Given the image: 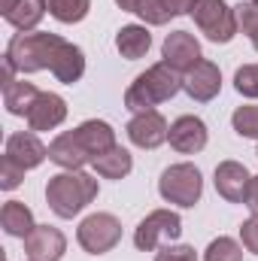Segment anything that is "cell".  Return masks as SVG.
Returning a JSON list of instances; mask_svg holds the SVG:
<instances>
[{
  "label": "cell",
  "instance_id": "6da1fadb",
  "mask_svg": "<svg viewBox=\"0 0 258 261\" xmlns=\"http://www.w3.org/2000/svg\"><path fill=\"white\" fill-rule=\"evenodd\" d=\"M61 43H64V37L49 34V31H28V34L21 31V34H15L9 40L3 61L15 73H21V76L24 73H40V70H52Z\"/></svg>",
  "mask_w": 258,
  "mask_h": 261
},
{
  "label": "cell",
  "instance_id": "7a4b0ae2",
  "mask_svg": "<svg viewBox=\"0 0 258 261\" xmlns=\"http://www.w3.org/2000/svg\"><path fill=\"white\" fill-rule=\"evenodd\" d=\"M176 91H183V73H176L170 64H152L146 73H140L125 91V107L131 113H149L158 103L176 97Z\"/></svg>",
  "mask_w": 258,
  "mask_h": 261
},
{
  "label": "cell",
  "instance_id": "3957f363",
  "mask_svg": "<svg viewBox=\"0 0 258 261\" xmlns=\"http://www.w3.org/2000/svg\"><path fill=\"white\" fill-rule=\"evenodd\" d=\"M97 197V179L82 170H64L49 176L46 182V203L58 219L79 216L91 200Z\"/></svg>",
  "mask_w": 258,
  "mask_h": 261
},
{
  "label": "cell",
  "instance_id": "277c9868",
  "mask_svg": "<svg viewBox=\"0 0 258 261\" xmlns=\"http://www.w3.org/2000/svg\"><path fill=\"white\" fill-rule=\"evenodd\" d=\"M158 192H161V197L167 203H176L183 210H192L194 203L200 200V195H203V176H200V170L194 164H189V161L170 164L161 173V179H158Z\"/></svg>",
  "mask_w": 258,
  "mask_h": 261
},
{
  "label": "cell",
  "instance_id": "5b68a950",
  "mask_svg": "<svg viewBox=\"0 0 258 261\" xmlns=\"http://www.w3.org/2000/svg\"><path fill=\"white\" fill-rule=\"evenodd\" d=\"M189 15L210 43H231L237 37L234 6H228L225 0H194Z\"/></svg>",
  "mask_w": 258,
  "mask_h": 261
},
{
  "label": "cell",
  "instance_id": "8992f818",
  "mask_svg": "<svg viewBox=\"0 0 258 261\" xmlns=\"http://www.w3.org/2000/svg\"><path fill=\"white\" fill-rule=\"evenodd\" d=\"M76 240L88 255H107L122 240V222L113 213H91L79 222Z\"/></svg>",
  "mask_w": 258,
  "mask_h": 261
},
{
  "label": "cell",
  "instance_id": "52a82bcc",
  "mask_svg": "<svg viewBox=\"0 0 258 261\" xmlns=\"http://www.w3.org/2000/svg\"><path fill=\"white\" fill-rule=\"evenodd\" d=\"M183 234V219L170 210H152L134 231V246L140 252H155L161 243H173Z\"/></svg>",
  "mask_w": 258,
  "mask_h": 261
},
{
  "label": "cell",
  "instance_id": "ba28073f",
  "mask_svg": "<svg viewBox=\"0 0 258 261\" xmlns=\"http://www.w3.org/2000/svg\"><path fill=\"white\" fill-rule=\"evenodd\" d=\"M183 91L197 103H210L222 91V70H219V64L200 58L189 73H183Z\"/></svg>",
  "mask_w": 258,
  "mask_h": 261
},
{
  "label": "cell",
  "instance_id": "9c48e42d",
  "mask_svg": "<svg viewBox=\"0 0 258 261\" xmlns=\"http://www.w3.org/2000/svg\"><path fill=\"white\" fill-rule=\"evenodd\" d=\"M125 130H128V140L137 149H158L161 143H167L170 125L158 110H149V113H137Z\"/></svg>",
  "mask_w": 258,
  "mask_h": 261
},
{
  "label": "cell",
  "instance_id": "30bf717a",
  "mask_svg": "<svg viewBox=\"0 0 258 261\" xmlns=\"http://www.w3.org/2000/svg\"><path fill=\"white\" fill-rule=\"evenodd\" d=\"M3 155L12 158L21 170H34L49 158V146L37 137V130H18V134H9Z\"/></svg>",
  "mask_w": 258,
  "mask_h": 261
},
{
  "label": "cell",
  "instance_id": "8fae6325",
  "mask_svg": "<svg viewBox=\"0 0 258 261\" xmlns=\"http://www.w3.org/2000/svg\"><path fill=\"white\" fill-rule=\"evenodd\" d=\"M67 252V237L52 225H37L24 237V255L31 261H61Z\"/></svg>",
  "mask_w": 258,
  "mask_h": 261
},
{
  "label": "cell",
  "instance_id": "7c38bea8",
  "mask_svg": "<svg viewBox=\"0 0 258 261\" xmlns=\"http://www.w3.org/2000/svg\"><path fill=\"white\" fill-rule=\"evenodd\" d=\"M161 58H164V64H170L176 73H189L200 61V43L194 40V34H189V31H173V34L164 37Z\"/></svg>",
  "mask_w": 258,
  "mask_h": 261
},
{
  "label": "cell",
  "instance_id": "4fadbf2b",
  "mask_svg": "<svg viewBox=\"0 0 258 261\" xmlns=\"http://www.w3.org/2000/svg\"><path fill=\"white\" fill-rule=\"evenodd\" d=\"M170 146L179 152V155H197L207 140H210V130L203 125V119L197 116H179L173 125H170V134H167Z\"/></svg>",
  "mask_w": 258,
  "mask_h": 261
},
{
  "label": "cell",
  "instance_id": "5bb4252c",
  "mask_svg": "<svg viewBox=\"0 0 258 261\" xmlns=\"http://www.w3.org/2000/svg\"><path fill=\"white\" fill-rule=\"evenodd\" d=\"M31 130H55L67 119V100L55 91H40L31 113L24 116Z\"/></svg>",
  "mask_w": 258,
  "mask_h": 261
},
{
  "label": "cell",
  "instance_id": "9a60e30c",
  "mask_svg": "<svg viewBox=\"0 0 258 261\" xmlns=\"http://www.w3.org/2000/svg\"><path fill=\"white\" fill-rule=\"evenodd\" d=\"M249 170L240 161H222L216 167V192L225 197L228 203H246V192H249Z\"/></svg>",
  "mask_w": 258,
  "mask_h": 261
},
{
  "label": "cell",
  "instance_id": "2e32d148",
  "mask_svg": "<svg viewBox=\"0 0 258 261\" xmlns=\"http://www.w3.org/2000/svg\"><path fill=\"white\" fill-rule=\"evenodd\" d=\"M49 161H55L58 167L64 170H82L85 164H91L94 158L85 152V146L79 143V137L73 130H64L58 134L52 143H49Z\"/></svg>",
  "mask_w": 258,
  "mask_h": 261
},
{
  "label": "cell",
  "instance_id": "e0dca14e",
  "mask_svg": "<svg viewBox=\"0 0 258 261\" xmlns=\"http://www.w3.org/2000/svg\"><path fill=\"white\" fill-rule=\"evenodd\" d=\"M73 134L79 137V143L85 146V152L91 158H97V155H104V152H110L116 146V130H113V125H107L100 119L82 122L79 128H73Z\"/></svg>",
  "mask_w": 258,
  "mask_h": 261
},
{
  "label": "cell",
  "instance_id": "ac0fdd59",
  "mask_svg": "<svg viewBox=\"0 0 258 261\" xmlns=\"http://www.w3.org/2000/svg\"><path fill=\"white\" fill-rule=\"evenodd\" d=\"M82 73H85V52L79 46H73L70 40H64L61 49H58V55H55L52 76L58 82H64V85H73V82L82 79Z\"/></svg>",
  "mask_w": 258,
  "mask_h": 261
},
{
  "label": "cell",
  "instance_id": "d6986e66",
  "mask_svg": "<svg viewBox=\"0 0 258 261\" xmlns=\"http://www.w3.org/2000/svg\"><path fill=\"white\" fill-rule=\"evenodd\" d=\"M37 97H40V88H37L34 82L12 79V82L3 85V107H6L12 116H28Z\"/></svg>",
  "mask_w": 258,
  "mask_h": 261
},
{
  "label": "cell",
  "instance_id": "ffe728a7",
  "mask_svg": "<svg viewBox=\"0 0 258 261\" xmlns=\"http://www.w3.org/2000/svg\"><path fill=\"white\" fill-rule=\"evenodd\" d=\"M149 46H152V34L146 31V24H125V28L116 34V49H119V55L128 58V61L143 58V55L149 52Z\"/></svg>",
  "mask_w": 258,
  "mask_h": 261
},
{
  "label": "cell",
  "instance_id": "44dd1931",
  "mask_svg": "<svg viewBox=\"0 0 258 261\" xmlns=\"http://www.w3.org/2000/svg\"><path fill=\"white\" fill-rule=\"evenodd\" d=\"M91 167H94L104 179H125L131 170H134V158H131L128 149H122V146L116 143L110 152L97 155V158L91 161Z\"/></svg>",
  "mask_w": 258,
  "mask_h": 261
},
{
  "label": "cell",
  "instance_id": "7402d4cb",
  "mask_svg": "<svg viewBox=\"0 0 258 261\" xmlns=\"http://www.w3.org/2000/svg\"><path fill=\"white\" fill-rule=\"evenodd\" d=\"M0 222H3V231L9 237H21V240L37 228L31 206H24L21 200H6L3 203V213H0Z\"/></svg>",
  "mask_w": 258,
  "mask_h": 261
},
{
  "label": "cell",
  "instance_id": "603a6c76",
  "mask_svg": "<svg viewBox=\"0 0 258 261\" xmlns=\"http://www.w3.org/2000/svg\"><path fill=\"white\" fill-rule=\"evenodd\" d=\"M43 15H46V6H43V0H21L12 12H6L3 18L21 34H28V31H37V24L43 21Z\"/></svg>",
  "mask_w": 258,
  "mask_h": 261
},
{
  "label": "cell",
  "instance_id": "cb8c5ba5",
  "mask_svg": "<svg viewBox=\"0 0 258 261\" xmlns=\"http://www.w3.org/2000/svg\"><path fill=\"white\" fill-rule=\"evenodd\" d=\"M43 6H46V12H49L55 21H61V24H76V21H82V18L88 15L91 0H43Z\"/></svg>",
  "mask_w": 258,
  "mask_h": 261
},
{
  "label": "cell",
  "instance_id": "d4e9b609",
  "mask_svg": "<svg viewBox=\"0 0 258 261\" xmlns=\"http://www.w3.org/2000/svg\"><path fill=\"white\" fill-rule=\"evenodd\" d=\"M203 261H243V246L234 237H216L207 246Z\"/></svg>",
  "mask_w": 258,
  "mask_h": 261
},
{
  "label": "cell",
  "instance_id": "484cf974",
  "mask_svg": "<svg viewBox=\"0 0 258 261\" xmlns=\"http://www.w3.org/2000/svg\"><path fill=\"white\" fill-rule=\"evenodd\" d=\"M231 125L240 137L246 140H258V107L246 103V107H237L234 116H231Z\"/></svg>",
  "mask_w": 258,
  "mask_h": 261
},
{
  "label": "cell",
  "instance_id": "4316f807",
  "mask_svg": "<svg viewBox=\"0 0 258 261\" xmlns=\"http://www.w3.org/2000/svg\"><path fill=\"white\" fill-rule=\"evenodd\" d=\"M234 88L243 97H258V64H243L234 73Z\"/></svg>",
  "mask_w": 258,
  "mask_h": 261
},
{
  "label": "cell",
  "instance_id": "83f0119b",
  "mask_svg": "<svg viewBox=\"0 0 258 261\" xmlns=\"http://www.w3.org/2000/svg\"><path fill=\"white\" fill-rule=\"evenodd\" d=\"M137 15L146 21V24H167L173 15H170V9L164 6V0H143L140 3V9H137Z\"/></svg>",
  "mask_w": 258,
  "mask_h": 261
},
{
  "label": "cell",
  "instance_id": "f1b7e54d",
  "mask_svg": "<svg viewBox=\"0 0 258 261\" xmlns=\"http://www.w3.org/2000/svg\"><path fill=\"white\" fill-rule=\"evenodd\" d=\"M234 18H237V31H243L246 37H252L258 31V3H237L234 6Z\"/></svg>",
  "mask_w": 258,
  "mask_h": 261
},
{
  "label": "cell",
  "instance_id": "f546056e",
  "mask_svg": "<svg viewBox=\"0 0 258 261\" xmlns=\"http://www.w3.org/2000/svg\"><path fill=\"white\" fill-rule=\"evenodd\" d=\"M21 179H24V170H21L12 158L3 155V161H0V189H3V192H12V189L21 186Z\"/></svg>",
  "mask_w": 258,
  "mask_h": 261
},
{
  "label": "cell",
  "instance_id": "4dcf8cb0",
  "mask_svg": "<svg viewBox=\"0 0 258 261\" xmlns=\"http://www.w3.org/2000/svg\"><path fill=\"white\" fill-rule=\"evenodd\" d=\"M155 261H197V252H194L192 246H186V243H167Z\"/></svg>",
  "mask_w": 258,
  "mask_h": 261
},
{
  "label": "cell",
  "instance_id": "1f68e13d",
  "mask_svg": "<svg viewBox=\"0 0 258 261\" xmlns=\"http://www.w3.org/2000/svg\"><path fill=\"white\" fill-rule=\"evenodd\" d=\"M240 243H243V249H246V252L258 255V216L246 219V222L240 225Z\"/></svg>",
  "mask_w": 258,
  "mask_h": 261
},
{
  "label": "cell",
  "instance_id": "d6a6232c",
  "mask_svg": "<svg viewBox=\"0 0 258 261\" xmlns=\"http://www.w3.org/2000/svg\"><path fill=\"white\" fill-rule=\"evenodd\" d=\"M192 3H194V0H164V6L170 9V15H173V18H176V15L192 12Z\"/></svg>",
  "mask_w": 258,
  "mask_h": 261
},
{
  "label": "cell",
  "instance_id": "836d02e7",
  "mask_svg": "<svg viewBox=\"0 0 258 261\" xmlns=\"http://www.w3.org/2000/svg\"><path fill=\"white\" fill-rule=\"evenodd\" d=\"M246 206H249V213L258 216V176L249 179V192H246Z\"/></svg>",
  "mask_w": 258,
  "mask_h": 261
},
{
  "label": "cell",
  "instance_id": "e575fe53",
  "mask_svg": "<svg viewBox=\"0 0 258 261\" xmlns=\"http://www.w3.org/2000/svg\"><path fill=\"white\" fill-rule=\"evenodd\" d=\"M116 3H119V6H122V9H125V12H137V9H140V3H143V0H116Z\"/></svg>",
  "mask_w": 258,
  "mask_h": 261
},
{
  "label": "cell",
  "instance_id": "d590c367",
  "mask_svg": "<svg viewBox=\"0 0 258 261\" xmlns=\"http://www.w3.org/2000/svg\"><path fill=\"white\" fill-rule=\"evenodd\" d=\"M18 3H21V0H0V12L6 15V12H12V9H15Z\"/></svg>",
  "mask_w": 258,
  "mask_h": 261
},
{
  "label": "cell",
  "instance_id": "8d00e7d4",
  "mask_svg": "<svg viewBox=\"0 0 258 261\" xmlns=\"http://www.w3.org/2000/svg\"><path fill=\"white\" fill-rule=\"evenodd\" d=\"M249 40H252V46H255V52H258V31L252 34V37H249Z\"/></svg>",
  "mask_w": 258,
  "mask_h": 261
},
{
  "label": "cell",
  "instance_id": "74e56055",
  "mask_svg": "<svg viewBox=\"0 0 258 261\" xmlns=\"http://www.w3.org/2000/svg\"><path fill=\"white\" fill-rule=\"evenodd\" d=\"M252 3H258V0H252Z\"/></svg>",
  "mask_w": 258,
  "mask_h": 261
}]
</instances>
